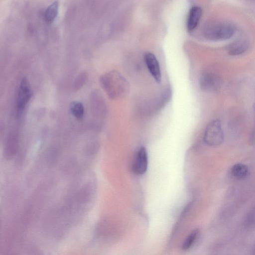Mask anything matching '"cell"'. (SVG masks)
I'll list each match as a JSON object with an SVG mask.
<instances>
[{
	"label": "cell",
	"mask_w": 255,
	"mask_h": 255,
	"mask_svg": "<svg viewBox=\"0 0 255 255\" xmlns=\"http://www.w3.org/2000/svg\"><path fill=\"white\" fill-rule=\"evenodd\" d=\"M100 83L103 89L112 99L125 94L128 88L127 80L116 71H111L102 75Z\"/></svg>",
	"instance_id": "6da1fadb"
},
{
	"label": "cell",
	"mask_w": 255,
	"mask_h": 255,
	"mask_svg": "<svg viewBox=\"0 0 255 255\" xmlns=\"http://www.w3.org/2000/svg\"><path fill=\"white\" fill-rule=\"evenodd\" d=\"M235 32V26L228 22L210 24L205 27L204 35L211 40H225L232 37Z\"/></svg>",
	"instance_id": "7a4b0ae2"
},
{
	"label": "cell",
	"mask_w": 255,
	"mask_h": 255,
	"mask_svg": "<svg viewBox=\"0 0 255 255\" xmlns=\"http://www.w3.org/2000/svg\"><path fill=\"white\" fill-rule=\"evenodd\" d=\"M203 139L205 143L210 146H217L223 143L224 133L219 120H213L207 125L204 131Z\"/></svg>",
	"instance_id": "3957f363"
},
{
	"label": "cell",
	"mask_w": 255,
	"mask_h": 255,
	"mask_svg": "<svg viewBox=\"0 0 255 255\" xmlns=\"http://www.w3.org/2000/svg\"><path fill=\"white\" fill-rule=\"evenodd\" d=\"M32 97V91L28 80L23 77L20 83L16 97V111L20 116Z\"/></svg>",
	"instance_id": "277c9868"
},
{
	"label": "cell",
	"mask_w": 255,
	"mask_h": 255,
	"mask_svg": "<svg viewBox=\"0 0 255 255\" xmlns=\"http://www.w3.org/2000/svg\"><path fill=\"white\" fill-rule=\"evenodd\" d=\"M148 166V155L146 148L140 147L136 152L135 155L132 169L134 174L136 175H142L144 174Z\"/></svg>",
	"instance_id": "5b68a950"
},
{
	"label": "cell",
	"mask_w": 255,
	"mask_h": 255,
	"mask_svg": "<svg viewBox=\"0 0 255 255\" xmlns=\"http://www.w3.org/2000/svg\"><path fill=\"white\" fill-rule=\"evenodd\" d=\"M144 61L152 77L157 83H160L161 80V69L155 56L151 53H147L144 56Z\"/></svg>",
	"instance_id": "8992f818"
},
{
	"label": "cell",
	"mask_w": 255,
	"mask_h": 255,
	"mask_svg": "<svg viewBox=\"0 0 255 255\" xmlns=\"http://www.w3.org/2000/svg\"><path fill=\"white\" fill-rule=\"evenodd\" d=\"M221 81L219 77L212 74H205L200 79L201 88L206 91H213L219 88Z\"/></svg>",
	"instance_id": "52a82bcc"
},
{
	"label": "cell",
	"mask_w": 255,
	"mask_h": 255,
	"mask_svg": "<svg viewBox=\"0 0 255 255\" xmlns=\"http://www.w3.org/2000/svg\"><path fill=\"white\" fill-rule=\"evenodd\" d=\"M202 14V8L198 6H194L190 9L187 22L189 31L194 30L198 25Z\"/></svg>",
	"instance_id": "ba28073f"
},
{
	"label": "cell",
	"mask_w": 255,
	"mask_h": 255,
	"mask_svg": "<svg viewBox=\"0 0 255 255\" xmlns=\"http://www.w3.org/2000/svg\"><path fill=\"white\" fill-rule=\"evenodd\" d=\"M249 44L245 40H237L229 46L228 50L230 55H238L245 52L249 48Z\"/></svg>",
	"instance_id": "9c48e42d"
},
{
	"label": "cell",
	"mask_w": 255,
	"mask_h": 255,
	"mask_svg": "<svg viewBox=\"0 0 255 255\" xmlns=\"http://www.w3.org/2000/svg\"><path fill=\"white\" fill-rule=\"evenodd\" d=\"M231 173L235 178L242 179L246 178L249 174L248 166L242 163L234 164L231 169Z\"/></svg>",
	"instance_id": "30bf717a"
},
{
	"label": "cell",
	"mask_w": 255,
	"mask_h": 255,
	"mask_svg": "<svg viewBox=\"0 0 255 255\" xmlns=\"http://www.w3.org/2000/svg\"><path fill=\"white\" fill-rule=\"evenodd\" d=\"M59 10V3L55 1L51 3L46 9L44 13L45 20L49 23L52 22L57 16Z\"/></svg>",
	"instance_id": "8fae6325"
},
{
	"label": "cell",
	"mask_w": 255,
	"mask_h": 255,
	"mask_svg": "<svg viewBox=\"0 0 255 255\" xmlns=\"http://www.w3.org/2000/svg\"><path fill=\"white\" fill-rule=\"evenodd\" d=\"M70 110L72 115L77 119L83 118L84 115V107L82 103L74 101L71 103Z\"/></svg>",
	"instance_id": "7c38bea8"
},
{
	"label": "cell",
	"mask_w": 255,
	"mask_h": 255,
	"mask_svg": "<svg viewBox=\"0 0 255 255\" xmlns=\"http://www.w3.org/2000/svg\"><path fill=\"white\" fill-rule=\"evenodd\" d=\"M199 234L198 230L196 229L192 231L184 241L182 245L183 250H187L190 249L195 242Z\"/></svg>",
	"instance_id": "4fadbf2b"
},
{
	"label": "cell",
	"mask_w": 255,
	"mask_h": 255,
	"mask_svg": "<svg viewBox=\"0 0 255 255\" xmlns=\"http://www.w3.org/2000/svg\"><path fill=\"white\" fill-rule=\"evenodd\" d=\"M16 138L17 137L14 134L12 133L7 140V144L6 145L7 156H11V155L12 156V154H14L15 148L16 147Z\"/></svg>",
	"instance_id": "5bb4252c"
},
{
	"label": "cell",
	"mask_w": 255,
	"mask_h": 255,
	"mask_svg": "<svg viewBox=\"0 0 255 255\" xmlns=\"http://www.w3.org/2000/svg\"><path fill=\"white\" fill-rule=\"evenodd\" d=\"M87 75L85 73L80 74L74 82V88L76 90L79 89L83 86L87 80Z\"/></svg>",
	"instance_id": "9a60e30c"
},
{
	"label": "cell",
	"mask_w": 255,
	"mask_h": 255,
	"mask_svg": "<svg viewBox=\"0 0 255 255\" xmlns=\"http://www.w3.org/2000/svg\"><path fill=\"white\" fill-rule=\"evenodd\" d=\"M253 110H254V113L255 117V103L253 106ZM250 142L251 144H255V123L254 126L253 127V129L251 131V134H250Z\"/></svg>",
	"instance_id": "2e32d148"
}]
</instances>
